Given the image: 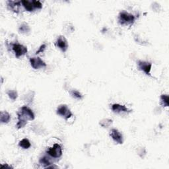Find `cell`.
<instances>
[{
  "instance_id": "cell-1",
  "label": "cell",
  "mask_w": 169,
  "mask_h": 169,
  "mask_svg": "<svg viewBox=\"0 0 169 169\" xmlns=\"http://www.w3.org/2000/svg\"><path fill=\"white\" fill-rule=\"evenodd\" d=\"M18 122L17 127L18 129L22 128L25 126L27 121L33 120L34 119V114L33 111L28 107H23L21 108L19 112H18Z\"/></svg>"
},
{
  "instance_id": "cell-2",
  "label": "cell",
  "mask_w": 169,
  "mask_h": 169,
  "mask_svg": "<svg viewBox=\"0 0 169 169\" xmlns=\"http://www.w3.org/2000/svg\"><path fill=\"white\" fill-rule=\"evenodd\" d=\"M136 17L132 14L123 11L118 15V22L121 25H131L135 22Z\"/></svg>"
},
{
  "instance_id": "cell-3",
  "label": "cell",
  "mask_w": 169,
  "mask_h": 169,
  "mask_svg": "<svg viewBox=\"0 0 169 169\" xmlns=\"http://www.w3.org/2000/svg\"><path fill=\"white\" fill-rule=\"evenodd\" d=\"M12 49L15 52V56L17 58H20L22 55H25L27 53V48L20 44H13L12 45Z\"/></svg>"
},
{
  "instance_id": "cell-4",
  "label": "cell",
  "mask_w": 169,
  "mask_h": 169,
  "mask_svg": "<svg viewBox=\"0 0 169 169\" xmlns=\"http://www.w3.org/2000/svg\"><path fill=\"white\" fill-rule=\"evenodd\" d=\"M57 114L58 115L62 116L63 118H64L65 120H68L71 117L73 116V114L71 113L70 110L69 109V108L65 104L60 105L57 109Z\"/></svg>"
},
{
  "instance_id": "cell-5",
  "label": "cell",
  "mask_w": 169,
  "mask_h": 169,
  "mask_svg": "<svg viewBox=\"0 0 169 169\" xmlns=\"http://www.w3.org/2000/svg\"><path fill=\"white\" fill-rule=\"evenodd\" d=\"M47 153L53 158H60L62 155V149L59 144H54L47 151Z\"/></svg>"
},
{
  "instance_id": "cell-6",
  "label": "cell",
  "mask_w": 169,
  "mask_h": 169,
  "mask_svg": "<svg viewBox=\"0 0 169 169\" xmlns=\"http://www.w3.org/2000/svg\"><path fill=\"white\" fill-rule=\"evenodd\" d=\"M137 66L139 70L143 71L147 75H150L151 70L152 67V63L149 62H145V61H139L137 62Z\"/></svg>"
},
{
  "instance_id": "cell-7",
  "label": "cell",
  "mask_w": 169,
  "mask_h": 169,
  "mask_svg": "<svg viewBox=\"0 0 169 169\" xmlns=\"http://www.w3.org/2000/svg\"><path fill=\"white\" fill-rule=\"evenodd\" d=\"M30 63L32 67L34 70H38L40 68L46 67V63L40 58H31Z\"/></svg>"
},
{
  "instance_id": "cell-8",
  "label": "cell",
  "mask_w": 169,
  "mask_h": 169,
  "mask_svg": "<svg viewBox=\"0 0 169 169\" xmlns=\"http://www.w3.org/2000/svg\"><path fill=\"white\" fill-rule=\"evenodd\" d=\"M55 46L59 48L62 52H65L68 48L67 40L63 36H60L58 38L56 42H55Z\"/></svg>"
},
{
  "instance_id": "cell-9",
  "label": "cell",
  "mask_w": 169,
  "mask_h": 169,
  "mask_svg": "<svg viewBox=\"0 0 169 169\" xmlns=\"http://www.w3.org/2000/svg\"><path fill=\"white\" fill-rule=\"evenodd\" d=\"M110 136L115 142L119 144L123 143V136L118 129H112L110 131Z\"/></svg>"
},
{
  "instance_id": "cell-10",
  "label": "cell",
  "mask_w": 169,
  "mask_h": 169,
  "mask_svg": "<svg viewBox=\"0 0 169 169\" xmlns=\"http://www.w3.org/2000/svg\"><path fill=\"white\" fill-rule=\"evenodd\" d=\"M21 1H8L7 6L10 10L13 11L15 13H18L19 11V7L21 5Z\"/></svg>"
},
{
  "instance_id": "cell-11",
  "label": "cell",
  "mask_w": 169,
  "mask_h": 169,
  "mask_svg": "<svg viewBox=\"0 0 169 169\" xmlns=\"http://www.w3.org/2000/svg\"><path fill=\"white\" fill-rule=\"evenodd\" d=\"M112 110L114 112L120 113V112H129V110L124 105L120 104H114L112 105Z\"/></svg>"
},
{
  "instance_id": "cell-12",
  "label": "cell",
  "mask_w": 169,
  "mask_h": 169,
  "mask_svg": "<svg viewBox=\"0 0 169 169\" xmlns=\"http://www.w3.org/2000/svg\"><path fill=\"white\" fill-rule=\"evenodd\" d=\"M11 120V116L6 111H1L0 113V121L2 124H7Z\"/></svg>"
},
{
  "instance_id": "cell-13",
  "label": "cell",
  "mask_w": 169,
  "mask_h": 169,
  "mask_svg": "<svg viewBox=\"0 0 169 169\" xmlns=\"http://www.w3.org/2000/svg\"><path fill=\"white\" fill-rule=\"evenodd\" d=\"M21 4H23V7H25V9L28 11H33L34 10V5H33V1H26V0H23V1H21Z\"/></svg>"
},
{
  "instance_id": "cell-14",
  "label": "cell",
  "mask_w": 169,
  "mask_h": 169,
  "mask_svg": "<svg viewBox=\"0 0 169 169\" xmlns=\"http://www.w3.org/2000/svg\"><path fill=\"white\" fill-rule=\"evenodd\" d=\"M39 162L42 165H43L45 168H46L47 166H48L52 164L51 159H50L49 157H46V156H44V157L40 158Z\"/></svg>"
},
{
  "instance_id": "cell-15",
  "label": "cell",
  "mask_w": 169,
  "mask_h": 169,
  "mask_svg": "<svg viewBox=\"0 0 169 169\" xmlns=\"http://www.w3.org/2000/svg\"><path fill=\"white\" fill-rule=\"evenodd\" d=\"M18 31L19 33L23 34H27L31 31V28L27 24L25 23H23L20 25L19 28H18Z\"/></svg>"
},
{
  "instance_id": "cell-16",
  "label": "cell",
  "mask_w": 169,
  "mask_h": 169,
  "mask_svg": "<svg viewBox=\"0 0 169 169\" xmlns=\"http://www.w3.org/2000/svg\"><path fill=\"white\" fill-rule=\"evenodd\" d=\"M18 145H19V146L21 147H22L23 149H27L31 146L30 141H29V140L26 138H25L21 140V141L19 142V143H18Z\"/></svg>"
},
{
  "instance_id": "cell-17",
  "label": "cell",
  "mask_w": 169,
  "mask_h": 169,
  "mask_svg": "<svg viewBox=\"0 0 169 169\" xmlns=\"http://www.w3.org/2000/svg\"><path fill=\"white\" fill-rule=\"evenodd\" d=\"M169 98L167 94H162L160 96V104L164 107H168L169 105L168 103Z\"/></svg>"
},
{
  "instance_id": "cell-18",
  "label": "cell",
  "mask_w": 169,
  "mask_h": 169,
  "mask_svg": "<svg viewBox=\"0 0 169 169\" xmlns=\"http://www.w3.org/2000/svg\"><path fill=\"white\" fill-rule=\"evenodd\" d=\"M112 123V120L110 119H103L101 121H100V125L102 126L103 128H108V126H110Z\"/></svg>"
},
{
  "instance_id": "cell-19",
  "label": "cell",
  "mask_w": 169,
  "mask_h": 169,
  "mask_svg": "<svg viewBox=\"0 0 169 169\" xmlns=\"http://www.w3.org/2000/svg\"><path fill=\"white\" fill-rule=\"evenodd\" d=\"M7 94L8 95V97H9V99L12 100H15L16 99H17V97H18V94H17V92L16 91H13V90H9V91H8Z\"/></svg>"
},
{
  "instance_id": "cell-20",
  "label": "cell",
  "mask_w": 169,
  "mask_h": 169,
  "mask_svg": "<svg viewBox=\"0 0 169 169\" xmlns=\"http://www.w3.org/2000/svg\"><path fill=\"white\" fill-rule=\"evenodd\" d=\"M71 94L72 95V97H75V99H81L82 98H83V95L81 94V92L76 91V90H73V91H71Z\"/></svg>"
},
{
  "instance_id": "cell-21",
  "label": "cell",
  "mask_w": 169,
  "mask_h": 169,
  "mask_svg": "<svg viewBox=\"0 0 169 169\" xmlns=\"http://www.w3.org/2000/svg\"><path fill=\"white\" fill-rule=\"evenodd\" d=\"M32 93H33V92H30V94H27L25 95V100L27 102H33V98H34V94H32Z\"/></svg>"
},
{
  "instance_id": "cell-22",
  "label": "cell",
  "mask_w": 169,
  "mask_h": 169,
  "mask_svg": "<svg viewBox=\"0 0 169 169\" xmlns=\"http://www.w3.org/2000/svg\"><path fill=\"white\" fill-rule=\"evenodd\" d=\"M34 7L35 9H42V4L39 1H33Z\"/></svg>"
},
{
  "instance_id": "cell-23",
  "label": "cell",
  "mask_w": 169,
  "mask_h": 169,
  "mask_svg": "<svg viewBox=\"0 0 169 169\" xmlns=\"http://www.w3.org/2000/svg\"><path fill=\"white\" fill-rule=\"evenodd\" d=\"M46 45L45 44L41 45L40 47V48L38 49V50H37V51H36V54H40V52H43L44 50H45V48H46Z\"/></svg>"
},
{
  "instance_id": "cell-24",
  "label": "cell",
  "mask_w": 169,
  "mask_h": 169,
  "mask_svg": "<svg viewBox=\"0 0 169 169\" xmlns=\"http://www.w3.org/2000/svg\"><path fill=\"white\" fill-rule=\"evenodd\" d=\"M1 169H3V168H13V167L11 166H9L7 165V164H2V165H1Z\"/></svg>"
},
{
  "instance_id": "cell-25",
  "label": "cell",
  "mask_w": 169,
  "mask_h": 169,
  "mask_svg": "<svg viewBox=\"0 0 169 169\" xmlns=\"http://www.w3.org/2000/svg\"><path fill=\"white\" fill-rule=\"evenodd\" d=\"M58 167L57 166H55L54 165H53V164H52V165H50V166H47V167L46 168H58Z\"/></svg>"
}]
</instances>
